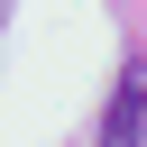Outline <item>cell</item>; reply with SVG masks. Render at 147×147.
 Instances as JSON below:
<instances>
[{
  "label": "cell",
  "mask_w": 147,
  "mask_h": 147,
  "mask_svg": "<svg viewBox=\"0 0 147 147\" xmlns=\"http://www.w3.org/2000/svg\"><path fill=\"white\" fill-rule=\"evenodd\" d=\"M101 147H147V55H129V64H119L110 110H101Z\"/></svg>",
  "instance_id": "cell-1"
},
{
  "label": "cell",
  "mask_w": 147,
  "mask_h": 147,
  "mask_svg": "<svg viewBox=\"0 0 147 147\" xmlns=\"http://www.w3.org/2000/svg\"><path fill=\"white\" fill-rule=\"evenodd\" d=\"M0 18H9V0H0Z\"/></svg>",
  "instance_id": "cell-2"
}]
</instances>
